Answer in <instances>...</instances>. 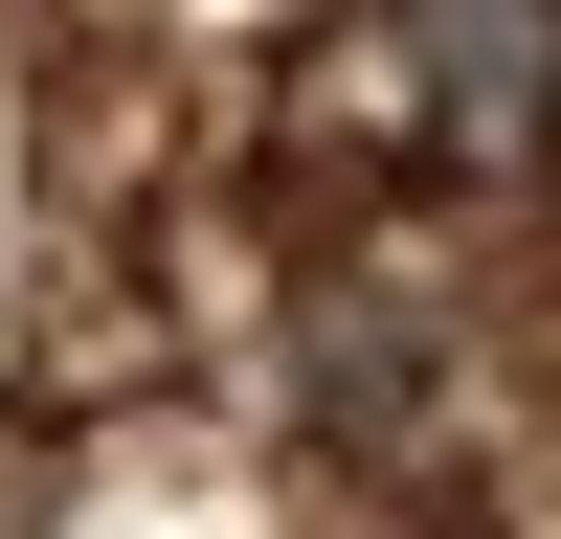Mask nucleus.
Segmentation results:
<instances>
[{
	"mask_svg": "<svg viewBox=\"0 0 561 539\" xmlns=\"http://www.w3.org/2000/svg\"><path fill=\"white\" fill-rule=\"evenodd\" d=\"M404 68H427L449 158H539L561 135V0H404Z\"/></svg>",
	"mask_w": 561,
	"mask_h": 539,
	"instance_id": "1",
	"label": "nucleus"
}]
</instances>
